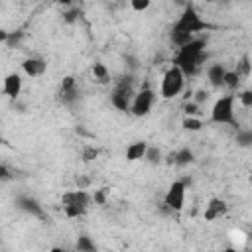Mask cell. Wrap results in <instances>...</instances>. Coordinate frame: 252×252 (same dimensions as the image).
<instances>
[{"label":"cell","mask_w":252,"mask_h":252,"mask_svg":"<svg viewBox=\"0 0 252 252\" xmlns=\"http://www.w3.org/2000/svg\"><path fill=\"white\" fill-rule=\"evenodd\" d=\"M222 87L238 89V87H240V75H238L236 71H226V73H224V79H222Z\"/></svg>","instance_id":"obj_16"},{"label":"cell","mask_w":252,"mask_h":252,"mask_svg":"<svg viewBox=\"0 0 252 252\" xmlns=\"http://www.w3.org/2000/svg\"><path fill=\"white\" fill-rule=\"evenodd\" d=\"M224 73H226V69H224L220 63H215V65H211V67L207 69V79H209V83H211L215 89H219V87H222Z\"/></svg>","instance_id":"obj_12"},{"label":"cell","mask_w":252,"mask_h":252,"mask_svg":"<svg viewBox=\"0 0 252 252\" xmlns=\"http://www.w3.org/2000/svg\"><path fill=\"white\" fill-rule=\"evenodd\" d=\"M106 193H108V189H106V187H102V189H98V191L94 193V197H93V199H94L96 203L104 205V201H106Z\"/></svg>","instance_id":"obj_30"},{"label":"cell","mask_w":252,"mask_h":252,"mask_svg":"<svg viewBox=\"0 0 252 252\" xmlns=\"http://www.w3.org/2000/svg\"><path fill=\"white\" fill-rule=\"evenodd\" d=\"M49 252H65V250H63V248H59V246H53Z\"/></svg>","instance_id":"obj_34"},{"label":"cell","mask_w":252,"mask_h":252,"mask_svg":"<svg viewBox=\"0 0 252 252\" xmlns=\"http://www.w3.org/2000/svg\"><path fill=\"white\" fill-rule=\"evenodd\" d=\"M183 85H185V75H183L175 65L169 67V69L165 71L163 79H161V96H163V98H173V96H177V94L181 93Z\"/></svg>","instance_id":"obj_3"},{"label":"cell","mask_w":252,"mask_h":252,"mask_svg":"<svg viewBox=\"0 0 252 252\" xmlns=\"http://www.w3.org/2000/svg\"><path fill=\"white\" fill-rule=\"evenodd\" d=\"M63 213L69 219H77V217H83L87 213V209L85 207H77V205H69V207H63Z\"/></svg>","instance_id":"obj_20"},{"label":"cell","mask_w":252,"mask_h":252,"mask_svg":"<svg viewBox=\"0 0 252 252\" xmlns=\"http://www.w3.org/2000/svg\"><path fill=\"white\" fill-rule=\"evenodd\" d=\"M0 142H2V136H0Z\"/></svg>","instance_id":"obj_36"},{"label":"cell","mask_w":252,"mask_h":252,"mask_svg":"<svg viewBox=\"0 0 252 252\" xmlns=\"http://www.w3.org/2000/svg\"><path fill=\"white\" fill-rule=\"evenodd\" d=\"M10 179H14V171L8 165L0 163V181H10Z\"/></svg>","instance_id":"obj_25"},{"label":"cell","mask_w":252,"mask_h":252,"mask_svg":"<svg viewBox=\"0 0 252 252\" xmlns=\"http://www.w3.org/2000/svg\"><path fill=\"white\" fill-rule=\"evenodd\" d=\"M75 181H77V187L83 189V191H85V189L89 187V183H91V179H89V177H83V175H79Z\"/></svg>","instance_id":"obj_31"},{"label":"cell","mask_w":252,"mask_h":252,"mask_svg":"<svg viewBox=\"0 0 252 252\" xmlns=\"http://www.w3.org/2000/svg\"><path fill=\"white\" fill-rule=\"evenodd\" d=\"M130 6H132L136 12H144V10L150 8V0H132Z\"/></svg>","instance_id":"obj_26"},{"label":"cell","mask_w":252,"mask_h":252,"mask_svg":"<svg viewBox=\"0 0 252 252\" xmlns=\"http://www.w3.org/2000/svg\"><path fill=\"white\" fill-rule=\"evenodd\" d=\"M132 98V83L130 79L128 81H120L118 87L114 89L112 96H110V102L118 108V110H130V100Z\"/></svg>","instance_id":"obj_7"},{"label":"cell","mask_w":252,"mask_h":252,"mask_svg":"<svg viewBox=\"0 0 252 252\" xmlns=\"http://www.w3.org/2000/svg\"><path fill=\"white\" fill-rule=\"evenodd\" d=\"M224 252H236V248H232V246H230V248H226Z\"/></svg>","instance_id":"obj_35"},{"label":"cell","mask_w":252,"mask_h":252,"mask_svg":"<svg viewBox=\"0 0 252 252\" xmlns=\"http://www.w3.org/2000/svg\"><path fill=\"white\" fill-rule=\"evenodd\" d=\"M89 203H91V195H89L87 191H83V189L67 191V193H63V197H61V205H63V207L77 205V207H85V209H87Z\"/></svg>","instance_id":"obj_8"},{"label":"cell","mask_w":252,"mask_h":252,"mask_svg":"<svg viewBox=\"0 0 252 252\" xmlns=\"http://www.w3.org/2000/svg\"><path fill=\"white\" fill-rule=\"evenodd\" d=\"M232 240H234V246H232V248H236V250H238V248L246 242V234H244V232H240V230H236V232H232Z\"/></svg>","instance_id":"obj_27"},{"label":"cell","mask_w":252,"mask_h":252,"mask_svg":"<svg viewBox=\"0 0 252 252\" xmlns=\"http://www.w3.org/2000/svg\"><path fill=\"white\" fill-rule=\"evenodd\" d=\"M183 203H185V183L183 181H175L167 189V193L163 197V205L169 211H181L183 209Z\"/></svg>","instance_id":"obj_6"},{"label":"cell","mask_w":252,"mask_h":252,"mask_svg":"<svg viewBox=\"0 0 252 252\" xmlns=\"http://www.w3.org/2000/svg\"><path fill=\"white\" fill-rule=\"evenodd\" d=\"M8 37H10V35H8V32L0 28V43H2V41H8Z\"/></svg>","instance_id":"obj_33"},{"label":"cell","mask_w":252,"mask_h":252,"mask_svg":"<svg viewBox=\"0 0 252 252\" xmlns=\"http://www.w3.org/2000/svg\"><path fill=\"white\" fill-rule=\"evenodd\" d=\"M96 156H98V150H96L94 146H87V148L83 150V154H81L83 161H94V159H96Z\"/></svg>","instance_id":"obj_22"},{"label":"cell","mask_w":252,"mask_h":252,"mask_svg":"<svg viewBox=\"0 0 252 252\" xmlns=\"http://www.w3.org/2000/svg\"><path fill=\"white\" fill-rule=\"evenodd\" d=\"M211 26L205 22V20H201V16L195 12V8L193 6H187L185 10H183V14L179 16V20L175 22V26H173V32H185V33H195V32H201V30H209Z\"/></svg>","instance_id":"obj_2"},{"label":"cell","mask_w":252,"mask_h":252,"mask_svg":"<svg viewBox=\"0 0 252 252\" xmlns=\"http://www.w3.org/2000/svg\"><path fill=\"white\" fill-rule=\"evenodd\" d=\"M22 67H24V73H26L28 77H39V75L45 73L47 63H45L43 59H39V57H30V59H26V61L22 63Z\"/></svg>","instance_id":"obj_9"},{"label":"cell","mask_w":252,"mask_h":252,"mask_svg":"<svg viewBox=\"0 0 252 252\" xmlns=\"http://www.w3.org/2000/svg\"><path fill=\"white\" fill-rule=\"evenodd\" d=\"M238 98H240V102H242L244 108H250L252 106V91H242L238 94Z\"/></svg>","instance_id":"obj_24"},{"label":"cell","mask_w":252,"mask_h":252,"mask_svg":"<svg viewBox=\"0 0 252 252\" xmlns=\"http://www.w3.org/2000/svg\"><path fill=\"white\" fill-rule=\"evenodd\" d=\"M201 120H197L195 116H185L183 118V128L185 130H191V132H197V130H201Z\"/></svg>","instance_id":"obj_21"},{"label":"cell","mask_w":252,"mask_h":252,"mask_svg":"<svg viewBox=\"0 0 252 252\" xmlns=\"http://www.w3.org/2000/svg\"><path fill=\"white\" fill-rule=\"evenodd\" d=\"M226 209L228 207H226V203L222 199H211L209 205H207V209H205V219L207 220H215V219L222 217L226 213Z\"/></svg>","instance_id":"obj_11"},{"label":"cell","mask_w":252,"mask_h":252,"mask_svg":"<svg viewBox=\"0 0 252 252\" xmlns=\"http://www.w3.org/2000/svg\"><path fill=\"white\" fill-rule=\"evenodd\" d=\"M211 118L217 124H232L234 122V96L226 94L219 98L211 110Z\"/></svg>","instance_id":"obj_4"},{"label":"cell","mask_w":252,"mask_h":252,"mask_svg":"<svg viewBox=\"0 0 252 252\" xmlns=\"http://www.w3.org/2000/svg\"><path fill=\"white\" fill-rule=\"evenodd\" d=\"M171 161L175 165H187L193 161V152L191 150H179V152L171 154Z\"/></svg>","instance_id":"obj_14"},{"label":"cell","mask_w":252,"mask_h":252,"mask_svg":"<svg viewBox=\"0 0 252 252\" xmlns=\"http://www.w3.org/2000/svg\"><path fill=\"white\" fill-rule=\"evenodd\" d=\"M154 98H156L154 91L148 89V87H144L140 93L134 94V98H132V102H130V112H132L134 116H146V114L152 110Z\"/></svg>","instance_id":"obj_5"},{"label":"cell","mask_w":252,"mask_h":252,"mask_svg":"<svg viewBox=\"0 0 252 252\" xmlns=\"http://www.w3.org/2000/svg\"><path fill=\"white\" fill-rule=\"evenodd\" d=\"M236 73H238V75H244V77L250 75V63H248V57H244V59L240 61V67H238Z\"/></svg>","instance_id":"obj_28"},{"label":"cell","mask_w":252,"mask_h":252,"mask_svg":"<svg viewBox=\"0 0 252 252\" xmlns=\"http://www.w3.org/2000/svg\"><path fill=\"white\" fill-rule=\"evenodd\" d=\"M93 75H94V79H96L98 83H106V81H108V71H106V67H104L102 63H94Z\"/></svg>","instance_id":"obj_18"},{"label":"cell","mask_w":252,"mask_h":252,"mask_svg":"<svg viewBox=\"0 0 252 252\" xmlns=\"http://www.w3.org/2000/svg\"><path fill=\"white\" fill-rule=\"evenodd\" d=\"M207 96H209V94H207V91H197V93H195V100H193V102H195V104H199V102L207 100Z\"/></svg>","instance_id":"obj_32"},{"label":"cell","mask_w":252,"mask_h":252,"mask_svg":"<svg viewBox=\"0 0 252 252\" xmlns=\"http://www.w3.org/2000/svg\"><path fill=\"white\" fill-rule=\"evenodd\" d=\"M77 250H79V252H94L96 246H94V242H93L89 236H79V240H77Z\"/></svg>","instance_id":"obj_17"},{"label":"cell","mask_w":252,"mask_h":252,"mask_svg":"<svg viewBox=\"0 0 252 252\" xmlns=\"http://www.w3.org/2000/svg\"><path fill=\"white\" fill-rule=\"evenodd\" d=\"M20 207L22 209H26V211H30V213H33V215H41V209L37 207V203L33 201V199H20Z\"/></svg>","instance_id":"obj_19"},{"label":"cell","mask_w":252,"mask_h":252,"mask_svg":"<svg viewBox=\"0 0 252 252\" xmlns=\"http://www.w3.org/2000/svg\"><path fill=\"white\" fill-rule=\"evenodd\" d=\"M207 51H205V41L203 39H193L187 45L177 49V55L173 59L175 67L183 73V75H195L199 71V67L207 61Z\"/></svg>","instance_id":"obj_1"},{"label":"cell","mask_w":252,"mask_h":252,"mask_svg":"<svg viewBox=\"0 0 252 252\" xmlns=\"http://www.w3.org/2000/svg\"><path fill=\"white\" fill-rule=\"evenodd\" d=\"M199 112V104L195 102H185V116H195Z\"/></svg>","instance_id":"obj_29"},{"label":"cell","mask_w":252,"mask_h":252,"mask_svg":"<svg viewBox=\"0 0 252 252\" xmlns=\"http://www.w3.org/2000/svg\"><path fill=\"white\" fill-rule=\"evenodd\" d=\"M146 150H148V144H146V142H134V144H130V146L126 148V159H128V161L144 159Z\"/></svg>","instance_id":"obj_13"},{"label":"cell","mask_w":252,"mask_h":252,"mask_svg":"<svg viewBox=\"0 0 252 252\" xmlns=\"http://www.w3.org/2000/svg\"><path fill=\"white\" fill-rule=\"evenodd\" d=\"M195 37L191 35V33H185V32H173L171 30V41L177 45V49L179 47H183V45H187L189 41H193Z\"/></svg>","instance_id":"obj_15"},{"label":"cell","mask_w":252,"mask_h":252,"mask_svg":"<svg viewBox=\"0 0 252 252\" xmlns=\"http://www.w3.org/2000/svg\"><path fill=\"white\" fill-rule=\"evenodd\" d=\"M4 93H6L10 98H16V96L22 93V77H20L18 73L6 75V79H4Z\"/></svg>","instance_id":"obj_10"},{"label":"cell","mask_w":252,"mask_h":252,"mask_svg":"<svg viewBox=\"0 0 252 252\" xmlns=\"http://www.w3.org/2000/svg\"><path fill=\"white\" fill-rule=\"evenodd\" d=\"M159 156H161V154H159V150H158V148H150V146H148V150H146V156H144V158H146L148 161H152V163H158V161H159Z\"/></svg>","instance_id":"obj_23"}]
</instances>
